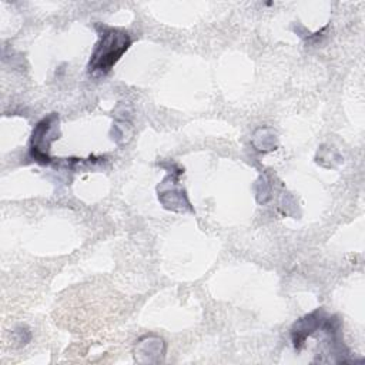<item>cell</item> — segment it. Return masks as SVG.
I'll list each match as a JSON object with an SVG mask.
<instances>
[{
    "label": "cell",
    "instance_id": "obj_1",
    "mask_svg": "<svg viewBox=\"0 0 365 365\" xmlns=\"http://www.w3.org/2000/svg\"><path fill=\"white\" fill-rule=\"evenodd\" d=\"M130 44L131 38L125 30L103 26L100 40L96 44L87 66L88 73L93 76L107 74L128 50Z\"/></svg>",
    "mask_w": 365,
    "mask_h": 365
}]
</instances>
